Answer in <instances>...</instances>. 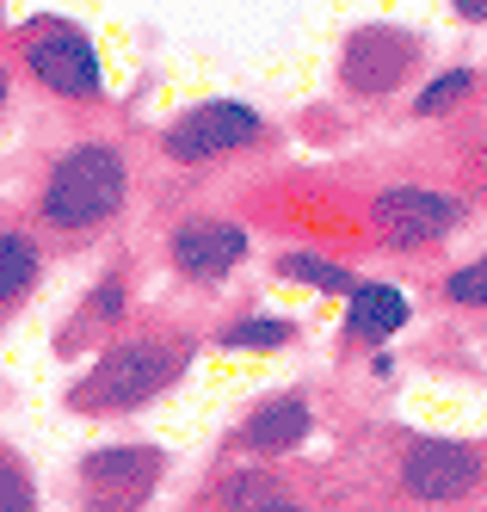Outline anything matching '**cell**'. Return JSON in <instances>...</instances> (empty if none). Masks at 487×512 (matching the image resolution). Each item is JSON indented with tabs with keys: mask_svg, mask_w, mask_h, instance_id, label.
Segmentation results:
<instances>
[{
	"mask_svg": "<svg viewBox=\"0 0 487 512\" xmlns=\"http://www.w3.org/2000/svg\"><path fill=\"white\" fill-rule=\"evenodd\" d=\"M130 204V155L105 136H87V142H68V149L44 167V186H37V229L50 235H99L124 216Z\"/></svg>",
	"mask_w": 487,
	"mask_h": 512,
	"instance_id": "obj_1",
	"label": "cell"
},
{
	"mask_svg": "<svg viewBox=\"0 0 487 512\" xmlns=\"http://www.w3.org/2000/svg\"><path fill=\"white\" fill-rule=\"evenodd\" d=\"M216 506H290V488L278 475H266L259 463H241L229 482L216 488Z\"/></svg>",
	"mask_w": 487,
	"mask_h": 512,
	"instance_id": "obj_14",
	"label": "cell"
},
{
	"mask_svg": "<svg viewBox=\"0 0 487 512\" xmlns=\"http://www.w3.org/2000/svg\"><path fill=\"white\" fill-rule=\"evenodd\" d=\"M290 340H296V327L278 321V315H241V321H229L216 334V346H229V352H278Z\"/></svg>",
	"mask_w": 487,
	"mask_h": 512,
	"instance_id": "obj_15",
	"label": "cell"
},
{
	"mask_svg": "<svg viewBox=\"0 0 487 512\" xmlns=\"http://www.w3.org/2000/svg\"><path fill=\"white\" fill-rule=\"evenodd\" d=\"M167 475V451L161 445H93L81 457V494L87 506L111 512V506H142Z\"/></svg>",
	"mask_w": 487,
	"mask_h": 512,
	"instance_id": "obj_7",
	"label": "cell"
},
{
	"mask_svg": "<svg viewBox=\"0 0 487 512\" xmlns=\"http://www.w3.org/2000/svg\"><path fill=\"white\" fill-rule=\"evenodd\" d=\"M407 321H414V297L407 290H395V284H352L346 290V340L383 346Z\"/></svg>",
	"mask_w": 487,
	"mask_h": 512,
	"instance_id": "obj_11",
	"label": "cell"
},
{
	"mask_svg": "<svg viewBox=\"0 0 487 512\" xmlns=\"http://www.w3.org/2000/svg\"><path fill=\"white\" fill-rule=\"evenodd\" d=\"M451 13H457L463 25H487V0H451Z\"/></svg>",
	"mask_w": 487,
	"mask_h": 512,
	"instance_id": "obj_20",
	"label": "cell"
},
{
	"mask_svg": "<svg viewBox=\"0 0 487 512\" xmlns=\"http://www.w3.org/2000/svg\"><path fill=\"white\" fill-rule=\"evenodd\" d=\"M124 309H130V284H124V278H105V284H93V297L81 303V321H74V334H81V327H118Z\"/></svg>",
	"mask_w": 487,
	"mask_h": 512,
	"instance_id": "obj_16",
	"label": "cell"
},
{
	"mask_svg": "<svg viewBox=\"0 0 487 512\" xmlns=\"http://www.w3.org/2000/svg\"><path fill=\"white\" fill-rule=\"evenodd\" d=\"M469 223V204L451 192H432V186H389L370 198V229H377L383 247H438L444 235H457Z\"/></svg>",
	"mask_w": 487,
	"mask_h": 512,
	"instance_id": "obj_5",
	"label": "cell"
},
{
	"mask_svg": "<svg viewBox=\"0 0 487 512\" xmlns=\"http://www.w3.org/2000/svg\"><path fill=\"white\" fill-rule=\"evenodd\" d=\"M444 303H463V309H487V253H475L469 266H457L444 278Z\"/></svg>",
	"mask_w": 487,
	"mask_h": 512,
	"instance_id": "obj_18",
	"label": "cell"
},
{
	"mask_svg": "<svg viewBox=\"0 0 487 512\" xmlns=\"http://www.w3.org/2000/svg\"><path fill=\"white\" fill-rule=\"evenodd\" d=\"M0 19H7V7H0Z\"/></svg>",
	"mask_w": 487,
	"mask_h": 512,
	"instance_id": "obj_22",
	"label": "cell"
},
{
	"mask_svg": "<svg viewBox=\"0 0 487 512\" xmlns=\"http://www.w3.org/2000/svg\"><path fill=\"white\" fill-rule=\"evenodd\" d=\"M198 346L185 334H130V340H111L81 377L68 389V408L81 420H105V414H136L148 401H161L185 371H192Z\"/></svg>",
	"mask_w": 487,
	"mask_h": 512,
	"instance_id": "obj_2",
	"label": "cell"
},
{
	"mask_svg": "<svg viewBox=\"0 0 487 512\" xmlns=\"http://www.w3.org/2000/svg\"><path fill=\"white\" fill-rule=\"evenodd\" d=\"M253 142H266V118L247 99H204V105H185L161 130V155L173 167H204V161L253 149Z\"/></svg>",
	"mask_w": 487,
	"mask_h": 512,
	"instance_id": "obj_4",
	"label": "cell"
},
{
	"mask_svg": "<svg viewBox=\"0 0 487 512\" xmlns=\"http://www.w3.org/2000/svg\"><path fill=\"white\" fill-rule=\"evenodd\" d=\"M469 87H475V68H451V75H438V81L414 99V118H438L444 105H457Z\"/></svg>",
	"mask_w": 487,
	"mask_h": 512,
	"instance_id": "obj_19",
	"label": "cell"
},
{
	"mask_svg": "<svg viewBox=\"0 0 487 512\" xmlns=\"http://www.w3.org/2000/svg\"><path fill=\"white\" fill-rule=\"evenodd\" d=\"M420 68V38L401 25H358L352 38L340 44V81L358 99H383L401 81H414Z\"/></svg>",
	"mask_w": 487,
	"mask_h": 512,
	"instance_id": "obj_6",
	"label": "cell"
},
{
	"mask_svg": "<svg viewBox=\"0 0 487 512\" xmlns=\"http://www.w3.org/2000/svg\"><path fill=\"white\" fill-rule=\"evenodd\" d=\"M247 229L229 223V216H192V223H179L173 241H167V260L185 284H198V290H216V284H229L235 266L247 260Z\"/></svg>",
	"mask_w": 487,
	"mask_h": 512,
	"instance_id": "obj_9",
	"label": "cell"
},
{
	"mask_svg": "<svg viewBox=\"0 0 487 512\" xmlns=\"http://www.w3.org/2000/svg\"><path fill=\"white\" fill-rule=\"evenodd\" d=\"M309 432H315V408H309V395H266L259 408L241 420L235 432V445L247 457H290V451H303L309 445Z\"/></svg>",
	"mask_w": 487,
	"mask_h": 512,
	"instance_id": "obj_10",
	"label": "cell"
},
{
	"mask_svg": "<svg viewBox=\"0 0 487 512\" xmlns=\"http://www.w3.org/2000/svg\"><path fill=\"white\" fill-rule=\"evenodd\" d=\"M19 68L44 87L50 99H68V105H93L105 93V62L93 50V38L81 25H68V19H50L37 31H25V50H19Z\"/></svg>",
	"mask_w": 487,
	"mask_h": 512,
	"instance_id": "obj_3",
	"label": "cell"
},
{
	"mask_svg": "<svg viewBox=\"0 0 487 512\" xmlns=\"http://www.w3.org/2000/svg\"><path fill=\"white\" fill-rule=\"evenodd\" d=\"M37 506V482H31V469L13 445H0V512H31Z\"/></svg>",
	"mask_w": 487,
	"mask_h": 512,
	"instance_id": "obj_17",
	"label": "cell"
},
{
	"mask_svg": "<svg viewBox=\"0 0 487 512\" xmlns=\"http://www.w3.org/2000/svg\"><path fill=\"white\" fill-rule=\"evenodd\" d=\"M7 93H13V68L0 62V112H7Z\"/></svg>",
	"mask_w": 487,
	"mask_h": 512,
	"instance_id": "obj_21",
	"label": "cell"
},
{
	"mask_svg": "<svg viewBox=\"0 0 487 512\" xmlns=\"http://www.w3.org/2000/svg\"><path fill=\"white\" fill-rule=\"evenodd\" d=\"M37 278H44V241L19 223H0V321H13V309H25Z\"/></svg>",
	"mask_w": 487,
	"mask_h": 512,
	"instance_id": "obj_12",
	"label": "cell"
},
{
	"mask_svg": "<svg viewBox=\"0 0 487 512\" xmlns=\"http://www.w3.org/2000/svg\"><path fill=\"white\" fill-rule=\"evenodd\" d=\"M284 284H309V290H321V297H346V290L358 284L352 278V266H340V260H327V253H309V247H290V253H278V266H272Z\"/></svg>",
	"mask_w": 487,
	"mask_h": 512,
	"instance_id": "obj_13",
	"label": "cell"
},
{
	"mask_svg": "<svg viewBox=\"0 0 487 512\" xmlns=\"http://www.w3.org/2000/svg\"><path fill=\"white\" fill-rule=\"evenodd\" d=\"M481 451L463 445V438H414V445L401 451V494L407 500H463L481 488Z\"/></svg>",
	"mask_w": 487,
	"mask_h": 512,
	"instance_id": "obj_8",
	"label": "cell"
}]
</instances>
